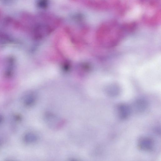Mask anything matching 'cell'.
Instances as JSON below:
<instances>
[{"label": "cell", "instance_id": "cell-1", "mask_svg": "<svg viewBox=\"0 0 161 161\" xmlns=\"http://www.w3.org/2000/svg\"><path fill=\"white\" fill-rule=\"evenodd\" d=\"M154 145L153 140L147 137H141L138 142V148L141 150L145 151L151 150L153 149Z\"/></svg>", "mask_w": 161, "mask_h": 161}, {"label": "cell", "instance_id": "cell-6", "mask_svg": "<svg viewBox=\"0 0 161 161\" xmlns=\"http://www.w3.org/2000/svg\"><path fill=\"white\" fill-rule=\"evenodd\" d=\"M4 121V117L2 115H0V124H2Z\"/></svg>", "mask_w": 161, "mask_h": 161}, {"label": "cell", "instance_id": "cell-5", "mask_svg": "<svg viewBox=\"0 0 161 161\" xmlns=\"http://www.w3.org/2000/svg\"><path fill=\"white\" fill-rule=\"evenodd\" d=\"M36 100L34 98L32 97H25L23 99V103L24 105L27 107L33 106L35 103Z\"/></svg>", "mask_w": 161, "mask_h": 161}, {"label": "cell", "instance_id": "cell-3", "mask_svg": "<svg viewBox=\"0 0 161 161\" xmlns=\"http://www.w3.org/2000/svg\"><path fill=\"white\" fill-rule=\"evenodd\" d=\"M133 106L136 112L141 113L146 110L148 107V103L145 100L139 99L136 101L133 104Z\"/></svg>", "mask_w": 161, "mask_h": 161}, {"label": "cell", "instance_id": "cell-2", "mask_svg": "<svg viewBox=\"0 0 161 161\" xmlns=\"http://www.w3.org/2000/svg\"><path fill=\"white\" fill-rule=\"evenodd\" d=\"M117 111L119 117L121 119H126L130 115L131 109L128 105L121 104L117 107Z\"/></svg>", "mask_w": 161, "mask_h": 161}, {"label": "cell", "instance_id": "cell-4", "mask_svg": "<svg viewBox=\"0 0 161 161\" xmlns=\"http://www.w3.org/2000/svg\"><path fill=\"white\" fill-rule=\"evenodd\" d=\"M37 137L34 133L28 132L24 136L23 140L26 144H30L35 143L37 140Z\"/></svg>", "mask_w": 161, "mask_h": 161}]
</instances>
